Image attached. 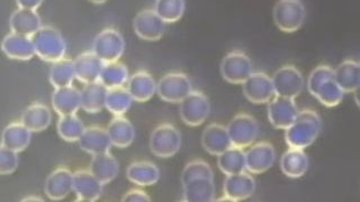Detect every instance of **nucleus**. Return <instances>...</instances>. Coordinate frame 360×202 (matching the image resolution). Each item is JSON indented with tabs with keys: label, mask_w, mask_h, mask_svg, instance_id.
I'll return each mask as SVG.
<instances>
[{
	"label": "nucleus",
	"mask_w": 360,
	"mask_h": 202,
	"mask_svg": "<svg viewBox=\"0 0 360 202\" xmlns=\"http://www.w3.org/2000/svg\"><path fill=\"white\" fill-rule=\"evenodd\" d=\"M309 93L323 106H338L343 99V93L335 80V70L329 65H319L307 79Z\"/></svg>",
	"instance_id": "2"
},
{
	"label": "nucleus",
	"mask_w": 360,
	"mask_h": 202,
	"mask_svg": "<svg viewBox=\"0 0 360 202\" xmlns=\"http://www.w3.org/2000/svg\"><path fill=\"white\" fill-rule=\"evenodd\" d=\"M9 26L13 33L32 37L42 27V22L37 11L18 8L11 14Z\"/></svg>",
	"instance_id": "25"
},
{
	"label": "nucleus",
	"mask_w": 360,
	"mask_h": 202,
	"mask_svg": "<svg viewBox=\"0 0 360 202\" xmlns=\"http://www.w3.org/2000/svg\"><path fill=\"white\" fill-rule=\"evenodd\" d=\"M103 67L104 62L101 61L93 50L80 54L73 61L75 76L77 80L84 84L99 81Z\"/></svg>",
	"instance_id": "19"
},
{
	"label": "nucleus",
	"mask_w": 360,
	"mask_h": 202,
	"mask_svg": "<svg viewBox=\"0 0 360 202\" xmlns=\"http://www.w3.org/2000/svg\"><path fill=\"white\" fill-rule=\"evenodd\" d=\"M202 145L211 155H219L232 146L226 127L219 123H211L202 135Z\"/></svg>",
	"instance_id": "22"
},
{
	"label": "nucleus",
	"mask_w": 360,
	"mask_h": 202,
	"mask_svg": "<svg viewBox=\"0 0 360 202\" xmlns=\"http://www.w3.org/2000/svg\"><path fill=\"white\" fill-rule=\"evenodd\" d=\"M256 181L250 174L241 173L228 175L223 185L224 198L229 201H242L253 196L256 191Z\"/></svg>",
	"instance_id": "17"
},
{
	"label": "nucleus",
	"mask_w": 360,
	"mask_h": 202,
	"mask_svg": "<svg viewBox=\"0 0 360 202\" xmlns=\"http://www.w3.org/2000/svg\"><path fill=\"white\" fill-rule=\"evenodd\" d=\"M184 201L211 202L215 198V184L212 179H195L183 184Z\"/></svg>",
	"instance_id": "33"
},
{
	"label": "nucleus",
	"mask_w": 360,
	"mask_h": 202,
	"mask_svg": "<svg viewBox=\"0 0 360 202\" xmlns=\"http://www.w3.org/2000/svg\"><path fill=\"white\" fill-rule=\"evenodd\" d=\"M232 146L245 149L252 145L259 133L258 121L248 114H238L226 126Z\"/></svg>",
	"instance_id": "8"
},
{
	"label": "nucleus",
	"mask_w": 360,
	"mask_h": 202,
	"mask_svg": "<svg viewBox=\"0 0 360 202\" xmlns=\"http://www.w3.org/2000/svg\"><path fill=\"white\" fill-rule=\"evenodd\" d=\"M285 130L287 145L295 149H307L319 137L322 130V119L313 110H302Z\"/></svg>",
	"instance_id": "1"
},
{
	"label": "nucleus",
	"mask_w": 360,
	"mask_h": 202,
	"mask_svg": "<svg viewBox=\"0 0 360 202\" xmlns=\"http://www.w3.org/2000/svg\"><path fill=\"white\" fill-rule=\"evenodd\" d=\"M1 50L9 59L28 61L35 55L32 37L20 34L9 33L1 41Z\"/></svg>",
	"instance_id": "20"
},
{
	"label": "nucleus",
	"mask_w": 360,
	"mask_h": 202,
	"mask_svg": "<svg viewBox=\"0 0 360 202\" xmlns=\"http://www.w3.org/2000/svg\"><path fill=\"white\" fill-rule=\"evenodd\" d=\"M107 90L104 84L99 81L84 84V87L80 90L82 109L90 114L101 112L105 108Z\"/></svg>",
	"instance_id": "34"
},
{
	"label": "nucleus",
	"mask_w": 360,
	"mask_h": 202,
	"mask_svg": "<svg viewBox=\"0 0 360 202\" xmlns=\"http://www.w3.org/2000/svg\"><path fill=\"white\" fill-rule=\"evenodd\" d=\"M106 130L110 143L118 149L129 147L135 138V129L132 123L123 116L112 118Z\"/></svg>",
	"instance_id": "26"
},
{
	"label": "nucleus",
	"mask_w": 360,
	"mask_h": 202,
	"mask_svg": "<svg viewBox=\"0 0 360 202\" xmlns=\"http://www.w3.org/2000/svg\"><path fill=\"white\" fill-rule=\"evenodd\" d=\"M129 69L121 62H110L104 63L101 69L99 82L104 84L107 89L112 88L124 87L129 81Z\"/></svg>",
	"instance_id": "35"
},
{
	"label": "nucleus",
	"mask_w": 360,
	"mask_h": 202,
	"mask_svg": "<svg viewBox=\"0 0 360 202\" xmlns=\"http://www.w3.org/2000/svg\"><path fill=\"white\" fill-rule=\"evenodd\" d=\"M18 163H20L18 153L0 144V175L14 173L18 168Z\"/></svg>",
	"instance_id": "42"
},
{
	"label": "nucleus",
	"mask_w": 360,
	"mask_h": 202,
	"mask_svg": "<svg viewBox=\"0 0 360 202\" xmlns=\"http://www.w3.org/2000/svg\"><path fill=\"white\" fill-rule=\"evenodd\" d=\"M181 146V135L172 123H162L150 136V149L160 159L174 156Z\"/></svg>",
	"instance_id": "5"
},
{
	"label": "nucleus",
	"mask_w": 360,
	"mask_h": 202,
	"mask_svg": "<svg viewBox=\"0 0 360 202\" xmlns=\"http://www.w3.org/2000/svg\"><path fill=\"white\" fill-rule=\"evenodd\" d=\"M219 71L229 83L242 84L253 72L252 61L245 52L232 50L223 58Z\"/></svg>",
	"instance_id": "6"
},
{
	"label": "nucleus",
	"mask_w": 360,
	"mask_h": 202,
	"mask_svg": "<svg viewBox=\"0 0 360 202\" xmlns=\"http://www.w3.org/2000/svg\"><path fill=\"white\" fill-rule=\"evenodd\" d=\"M242 91L248 100L252 104H267L275 98L271 78L264 72H252L242 83Z\"/></svg>",
	"instance_id": "12"
},
{
	"label": "nucleus",
	"mask_w": 360,
	"mask_h": 202,
	"mask_svg": "<svg viewBox=\"0 0 360 202\" xmlns=\"http://www.w3.org/2000/svg\"><path fill=\"white\" fill-rule=\"evenodd\" d=\"M73 173L67 168H58L45 181L44 191L49 199L63 200L72 191Z\"/></svg>",
	"instance_id": "18"
},
{
	"label": "nucleus",
	"mask_w": 360,
	"mask_h": 202,
	"mask_svg": "<svg viewBox=\"0 0 360 202\" xmlns=\"http://www.w3.org/2000/svg\"><path fill=\"white\" fill-rule=\"evenodd\" d=\"M125 50V41L122 34L114 28H106L96 36L93 52L104 63L121 59Z\"/></svg>",
	"instance_id": "9"
},
{
	"label": "nucleus",
	"mask_w": 360,
	"mask_h": 202,
	"mask_svg": "<svg viewBox=\"0 0 360 202\" xmlns=\"http://www.w3.org/2000/svg\"><path fill=\"white\" fill-rule=\"evenodd\" d=\"M127 89L133 101L146 102L157 93V83L149 72L139 71L129 78Z\"/></svg>",
	"instance_id": "24"
},
{
	"label": "nucleus",
	"mask_w": 360,
	"mask_h": 202,
	"mask_svg": "<svg viewBox=\"0 0 360 202\" xmlns=\"http://www.w3.org/2000/svg\"><path fill=\"white\" fill-rule=\"evenodd\" d=\"M127 177L139 187H150L159 181L160 171L155 164L149 161H138L127 168Z\"/></svg>",
	"instance_id": "29"
},
{
	"label": "nucleus",
	"mask_w": 360,
	"mask_h": 202,
	"mask_svg": "<svg viewBox=\"0 0 360 202\" xmlns=\"http://www.w3.org/2000/svg\"><path fill=\"white\" fill-rule=\"evenodd\" d=\"M274 22L284 33H294L303 26L307 9L301 0H278L274 7Z\"/></svg>",
	"instance_id": "4"
},
{
	"label": "nucleus",
	"mask_w": 360,
	"mask_h": 202,
	"mask_svg": "<svg viewBox=\"0 0 360 202\" xmlns=\"http://www.w3.org/2000/svg\"><path fill=\"white\" fill-rule=\"evenodd\" d=\"M89 1L96 4V5H101V4H105L106 1H108V0H89Z\"/></svg>",
	"instance_id": "45"
},
{
	"label": "nucleus",
	"mask_w": 360,
	"mask_h": 202,
	"mask_svg": "<svg viewBox=\"0 0 360 202\" xmlns=\"http://www.w3.org/2000/svg\"><path fill=\"white\" fill-rule=\"evenodd\" d=\"M297 114V106L292 98L276 95L268 105V119L275 128H288L295 121Z\"/></svg>",
	"instance_id": "15"
},
{
	"label": "nucleus",
	"mask_w": 360,
	"mask_h": 202,
	"mask_svg": "<svg viewBox=\"0 0 360 202\" xmlns=\"http://www.w3.org/2000/svg\"><path fill=\"white\" fill-rule=\"evenodd\" d=\"M217 164L223 173L226 175L241 173L245 171V157L243 149L231 146L230 149L217 155Z\"/></svg>",
	"instance_id": "36"
},
{
	"label": "nucleus",
	"mask_w": 360,
	"mask_h": 202,
	"mask_svg": "<svg viewBox=\"0 0 360 202\" xmlns=\"http://www.w3.org/2000/svg\"><path fill=\"white\" fill-rule=\"evenodd\" d=\"M179 104L180 118L187 126H200L211 112L210 100L200 91H191Z\"/></svg>",
	"instance_id": "7"
},
{
	"label": "nucleus",
	"mask_w": 360,
	"mask_h": 202,
	"mask_svg": "<svg viewBox=\"0 0 360 202\" xmlns=\"http://www.w3.org/2000/svg\"><path fill=\"white\" fill-rule=\"evenodd\" d=\"M275 95L285 98L295 99L301 95L305 86L303 74L297 67L292 65H284L276 71L273 78Z\"/></svg>",
	"instance_id": "10"
},
{
	"label": "nucleus",
	"mask_w": 360,
	"mask_h": 202,
	"mask_svg": "<svg viewBox=\"0 0 360 202\" xmlns=\"http://www.w3.org/2000/svg\"><path fill=\"white\" fill-rule=\"evenodd\" d=\"M185 0H157L155 11L166 22H176L185 14Z\"/></svg>",
	"instance_id": "40"
},
{
	"label": "nucleus",
	"mask_w": 360,
	"mask_h": 202,
	"mask_svg": "<svg viewBox=\"0 0 360 202\" xmlns=\"http://www.w3.org/2000/svg\"><path fill=\"white\" fill-rule=\"evenodd\" d=\"M245 171L262 174L268 171L276 161V151L271 144L260 142L245 152Z\"/></svg>",
	"instance_id": "14"
},
{
	"label": "nucleus",
	"mask_w": 360,
	"mask_h": 202,
	"mask_svg": "<svg viewBox=\"0 0 360 202\" xmlns=\"http://www.w3.org/2000/svg\"><path fill=\"white\" fill-rule=\"evenodd\" d=\"M35 55L49 63H56L65 59L67 44L56 28L52 26H42L32 36Z\"/></svg>",
	"instance_id": "3"
},
{
	"label": "nucleus",
	"mask_w": 360,
	"mask_h": 202,
	"mask_svg": "<svg viewBox=\"0 0 360 202\" xmlns=\"http://www.w3.org/2000/svg\"><path fill=\"white\" fill-rule=\"evenodd\" d=\"M32 132L22 123H11L6 126L1 134V144L11 151L20 153L31 143Z\"/></svg>",
	"instance_id": "30"
},
{
	"label": "nucleus",
	"mask_w": 360,
	"mask_h": 202,
	"mask_svg": "<svg viewBox=\"0 0 360 202\" xmlns=\"http://www.w3.org/2000/svg\"><path fill=\"white\" fill-rule=\"evenodd\" d=\"M193 91L191 79L181 72H170L159 80L157 93L163 101L177 104Z\"/></svg>",
	"instance_id": "11"
},
{
	"label": "nucleus",
	"mask_w": 360,
	"mask_h": 202,
	"mask_svg": "<svg viewBox=\"0 0 360 202\" xmlns=\"http://www.w3.org/2000/svg\"><path fill=\"white\" fill-rule=\"evenodd\" d=\"M49 79H50L51 84L56 89L71 86L73 80L76 79L72 60L62 59L53 63L51 67Z\"/></svg>",
	"instance_id": "38"
},
{
	"label": "nucleus",
	"mask_w": 360,
	"mask_h": 202,
	"mask_svg": "<svg viewBox=\"0 0 360 202\" xmlns=\"http://www.w3.org/2000/svg\"><path fill=\"white\" fill-rule=\"evenodd\" d=\"M44 0H16L18 8L33 9L37 11Z\"/></svg>",
	"instance_id": "44"
},
{
	"label": "nucleus",
	"mask_w": 360,
	"mask_h": 202,
	"mask_svg": "<svg viewBox=\"0 0 360 202\" xmlns=\"http://www.w3.org/2000/svg\"><path fill=\"white\" fill-rule=\"evenodd\" d=\"M133 28L141 39L155 42L166 32V22L161 20L155 9H144L135 16Z\"/></svg>",
	"instance_id": "13"
},
{
	"label": "nucleus",
	"mask_w": 360,
	"mask_h": 202,
	"mask_svg": "<svg viewBox=\"0 0 360 202\" xmlns=\"http://www.w3.org/2000/svg\"><path fill=\"white\" fill-rule=\"evenodd\" d=\"M56 127L60 137L67 142H78L86 128L82 119L76 114L61 116Z\"/></svg>",
	"instance_id": "39"
},
{
	"label": "nucleus",
	"mask_w": 360,
	"mask_h": 202,
	"mask_svg": "<svg viewBox=\"0 0 360 202\" xmlns=\"http://www.w3.org/2000/svg\"><path fill=\"white\" fill-rule=\"evenodd\" d=\"M281 168L286 177L292 179L303 177L309 170V157L304 149L290 147L281 156Z\"/></svg>",
	"instance_id": "28"
},
{
	"label": "nucleus",
	"mask_w": 360,
	"mask_h": 202,
	"mask_svg": "<svg viewBox=\"0 0 360 202\" xmlns=\"http://www.w3.org/2000/svg\"><path fill=\"white\" fill-rule=\"evenodd\" d=\"M104 184L89 170H79L73 173L72 191L79 201L94 202L101 198Z\"/></svg>",
	"instance_id": "16"
},
{
	"label": "nucleus",
	"mask_w": 360,
	"mask_h": 202,
	"mask_svg": "<svg viewBox=\"0 0 360 202\" xmlns=\"http://www.w3.org/2000/svg\"><path fill=\"white\" fill-rule=\"evenodd\" d=\"M133 99L127 88L117 87L107 90L105 108L112 115L123 116L132 106Z\"/></svg>",
	"instance_id": "37"
},
{
	"label": "nucleus",
	"mask_w": 360,
	"mask_h": 202,
	"mask_svg": "<svg viewBox=\"0 0 360 202\" xmlns=\"http://www.w3.org/2000/svg\"><path fill=\"white\" fill-rule=\"evenodd\" d=\"M52 121L50 108L43 104H33L22 112L20 123L32 133L43 132L48 128Z\"/></svg>",
	"instance_id": "31"
},
{
	"label": "nucleus",
	"mask_w": 360,
	"mask_h": 202,
	"mask_svg": "<svg viewBox=\"0 0 360 202\" xmlns=\"http://www.w3.org/2000/svg\"><path fill=\"white\" fill-rule=\"evenodd\" d=\"M202 177L214 180L213 170L211 166H208L205 161H191L184 168L181 173V183L185 184L191 180L202 179Z\"/></svg>",
	"instance_id": "41"
},
{
	"label": "nucleus",
	"mask_w": 360,
	"mask_h": 202,
	"mask_svg": "<svg viewBox=\"0 0 360 202\" xmlns=\"http://www.w3.org/2000/svg\"><path fill=\"white\" fill-rule=\"evenodd\" d=\"M335 80L343 93H357L360 86L359 62L346 60L335 69Z\"/></svg>",
	"instance_id": "27"
},
{
	"label": "nucleus",
	"mask_w": 360,
	"mask_h": 202,
	"mask_svg": "<svg viewBox=\"0 0 360 202\" xmlns=\"http://www.w3.org/2000/svg\"><path fill=\"white\" fill-rule=\"evenodd\" d=\"M52 106L60 116L76 114L82 108L80 90L72 86L56 88L52 95Z\"/></svg>",
	"instance_id": "23"
},
{
	"label": "nucleus",
	"mask_w": 360,
	"mask_h": 202,
	"mask_svg": "<svg viewBox=\"0 0 360 202\" xmlns=\"http://www.w3.org/2000/svg\"><path fill=\"white\" fill-rule=\"evenodd\" d=\"M89 171L101 181L103 184L112 182L115 180L120 171V166L115 157L108 153L94 155L90 162Z\"/></svg>",
	"instance_id": "32"
},
{
	"label": "nucleus",
	"mask_w": 360,
	"mask_h": 202,
	"mask_svg": "<svg viewBox=\"0 0 360 202\" xmlns=\"http://www.w3.org/2000/svg\"><path fill=\"white\" fill-rule=\"evenodd\" d=\"M122 201L124 202H150L149 194H146L144 191L142 190H131L127 194H124L122 198Z\"/></svg>",
	"instance_id": "43"
},
{
	"label": "nucleus",
	"mask_w": 360,
	"mask_h": 202,
	"mask_svg": "<svg viewBox=\"0 0 360 202\" xmlns=\"http://www.w3.org/2000/svg\"><path fill=\"white\" fill-rule=\"evenodd\" d=\"M78 142L80 149L93 156L103 154V153H108L112 146L106 129L97 126L84 128Z\"/></svg>",
	"instance_id": "21"
}]
</instances>
